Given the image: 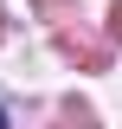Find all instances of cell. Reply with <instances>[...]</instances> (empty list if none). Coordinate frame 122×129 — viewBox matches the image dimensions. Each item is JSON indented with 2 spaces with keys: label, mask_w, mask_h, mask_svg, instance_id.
Listing matches in <instances>:
<instances>
[{
  "label": "cell",
  "mask_w": 122,
  "mask_h": 129,
  "mask_svg": "<svg viewBox=\"0 0 122 129\" xmlns=\"http://www.w3.org/2000/svg\"><path fill=\"white\" fill-rule=\"evenodd\" d=\"M109 39H122V0L109 7Z\"/></svg>",
  "instance_id": "1"
},
{
  "label": "cell",
  "mask_w": 122,
  "mask_h": 129,
  "mask_svg": "<svg viewBox=\"0 0 122 129\" xmlns=\"http://www.w3.org/2000/svg\"><path fill=\"white\" fill-rule=\"evenodd\" d=\"M0 129H7V110H0Z\"/></svg>",
  "instance_id": "2"
}]
</instances>
